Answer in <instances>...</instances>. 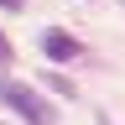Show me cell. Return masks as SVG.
<instances>
[{
	"label": "cell",
	"mask_w": 125,
	"mask_h": 125,
	"mask_svg": "<svg viewBox=\"0 0 125 125\" xmlns=\"http://www.w3.org/2000/svg\"><path fill=\"white\" fill-rule=\"evenodd\" d=\"M10 62V42H5V31H0V68Z\"/></svg>",
	"instance_id": "4"
},
{
	"label": "cell",
	"mask_w": 125,
	"mask_h": 125,
	"mask_svg": "<svg viewBox=\"0 0 125 125\" xmlns=\"http://www.w3.org/2000/svg\"><path fill=\"white\" fill-rule=\"evenodd\" d=\"M0 104H10L26 125H57V115L47 109V99H42L31 83H16V78H5V83H0Z\"/></svg>",
	"instance_id": "1"
},
{
	"label": "cell",
	"mask_w": 125,
	"mask_h": 125,
	"mask_svg": "<svg viewBox=\"0 0 125 125\" xmlns=\"http://www.w3.org/2000/svg\"><path fill=\"white\" fill-rule=\"evenodd\" d=\"M0 5H5V10H21V5H26V0H0Z\"/></svg>",
	"instance_id": "5"
},
{
	"label": "cell",
	"mask_w": 125,
	"mask_h": 125,
	"mask_svg": "<svg viewBox=\"0 0 125 125\" xmlns=\"http://www.w3.org/2000/svg\"><path fill=\"white\" fill-rule=\"evenodd\" d=\"M42 52L52 62H73L83 47H78V37H68V31H47V37H42Z\"/></svg>",
	"instance_id": "2"
},
{
	"label": "cell",
	"mask_w": 125,
	"mask_h": 125,
	"mask_svg": "<svg viewBox=\"0 0 125 125\" xmlns=\"http://www.w3.org/2000/svg\"><path fill=\"white\" fill-rule=\"evenodd\" d=\"M47 89L62 94V99H73V78H62V73H47Z\"/></svg>",
	"instance_id": "3"
}]
</instances>
